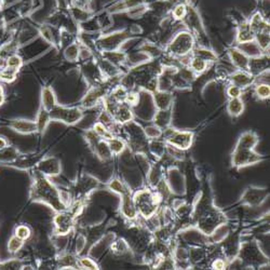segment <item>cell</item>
Masks as SVG:
<instances>
[{"label": "cell", "mask_w": 270, "mask_h": 270, "mask_svg": "<svg viewBox=\"0 0 270 270\" xmlns=\"http://www.w3.org/2000/svg\"><path fill=\"white\" fill-rule=\"evenodd\" d=\"M192 203L193 226L206 236L210 237L218 226L227 223L225 213L214 204L210 184H207L205 189L198 193L196 201Z\"/></svg>", "instance_id": "obj_1"}, {"label": "cell", "mask_w": 270, "mask_h": 270, "mask_svg": "<svg viewBox=\"0 0 270 270\" xmlns=\"http://www.w3.org/2000/svg\"><path fill=\"white\" fill-rule=\"evenodd\" d=\"M30 198L32 201L50 206L55 213L68 209L63 191L50 181V177L41 174L37 170L33 174Z\"/></svg>", "instance_id": "obj_2"}, {"label": "cell", "mask_w": 270, "mask_h": 270, "mask_svg": "<svg viewBox=\"0 0 270 270\" xmlns=\"http://www.w3.org/2000/svg\"><path fill=\"white\" fill-rule=\"evenodd\" d=\"M133 200L138 216H142L145 220L154 217L163 203L160 195L150 187L133 192Z\"/></svg>", "instance_id": "obj_3"}, {"label": "cell", "mask_w": 270, "mask_h": 270, "mask_svg": "<svg viewBox=\"0 0 270 270\" xmlns=\"http://www.w3.org/2000/svg\"><path fill=\"white\" fill-rule=\"evenodd\" d=\"M237 258L241 261L242 267L244 268H269V257L262 251L257 240L241 242Z\"/></svg>", "instance_id": "obj_4"}, {"label": "cell", "mask_w": 270, "mask_h": 270, "mask_svg": "<svg viewBox=\"0 0 270 270\" xmlns=\"http://www.w3.org/2000/svg\"><path fill=\"white\" fill-rule=\"evenodd\" d=\"M124 129L127 138L124 141L127 143V146L135 154L149 156L148 154V138L144 132V129L135 122L134 120L130 121L121 126Z\"/></svg>", "instance_id": "obj_5"}, {"label": "cell", "mask_w": 270, "mask_h": 270, "mask_svg": "<svg viewBox=\"0 0 270 270\" xmlns=\"http://www.w3.org/2000/svg\"><path fill=\"white\" fill-rule=\"evenodd\" d=\"M85 206V202H76L74 203L73 209L69 210V207L65 211L57 212L53 218L54 233L57 236L64 237L71 233L74 229L76 219H77L82 207Z\"/></svg>", "instance_id": "obj_6"}, {"label": "cell", "mask_w": 270, "mask_h": 270, "mask_svg": "<svg viewBox=\"0 0 270 270\" xmlns=\"http://www.w3.org/2000/svg\"><path fill=\"white\" fill-rule=\"evenodd\" d=\"M195 46V36H193L190 32H179L171 39L167 48H165V54L178 60L183 57H186V55L191 54Z\"/></svg>", "instance_id": "obj_7"}, {"label": "cell", "mask_w": 270, "mask_h": 270, "mask_svg": "<svg viewBox=\"0 0 270 270\" xmlns=\"http://www.w3.org/2000/svg\"><path fill=\"white\" fill-rule=\"evenodd\" d=\"M100 186L101 182L96 177L90 174H82L71 187L69 195H71L72 202H85L89 196Z\"/></svg>", "instance_id": "obj_8"}, {"label": "cell", "mask_w": 270, "mask_h": 270, "mask_svg": "<svg viewBox=\"0 0 270 270\" xmlns=\"http://www.w3.org/2000/svg\"><path fill=\"white\" fill-rule=\"evenodd\" d=\"M163 141L173 147L181 150H188L195 140V133L192 131H182L174 128H168L163 130Z\"/></svg>", "instance_id": "obj_9"}, {"label": "cell", "mask_w": 270, "mask_h": 270, "mask_svg": "<svg viewBox=\"0 0 270 270\" xmlns=\"http://www.w3.org/2000/svg\"><path fill=\"white\" fill-rule=\"evenodd\" d=\"M51 121H60L66 126H74L85 117V113L80 107H66L57 104L50 110Z\"/></svg>", "instance_id": "obj_10"}, {"label": "cell", "mask_w": 270, "mask_h": 270, "mask_svg": "<svg viewBox=\"0 0 270 270\" xmlns=\"http://www.w3.org/2000/svg\"><path fill=\"white\" fill-rule=\"evenodd\" d=\"M265 157L255 151V149L248 148H233L231 154V165L232 168L240 170L250 165L259 163L265 160Z\"/></svg>", "instance_id": "obj_11"}, {"label": "cell", "mask_w": 270, "mask_h": 270, "mask_svg": "<svg viewBox=\"0 0 270 270\" xmlns=\"http://www.w3.org/2000/svg\"><path fill=\"white\" fill-rule=\"evenodd\" d=\"M85 138L88 142L89 146L93 150L94 155L98 157L101 161L106 162L112 160L113 152L110 151L107 141L103 140V138L96 134L92 129L85 132Z\"/></svg>", "instance_id": "obj_12"}, {"label": "cell", "mask_w": 270, "mask_h": 270, "mask_svg": "<svg viewBox=\"0 0 270 270\" xmlns=\"http://www.w3.org/2000/svg\"><path fill=\"white\" fill-rule=\"evenodd\" d=\"M241 242L240 233L230 231L223 241L216 243L220 257L225 258L228 262L233 260L238 256Z\"/></svg>", "instance_id": "obj_13"}, {"label": "cell", "mask_w": 270, "mask_h": 270, "mask_svg": "<svg viewBox=\"0 0 270 270\" xmlns=\"http://www.w3.org/2000/svg\"><path fill=\"white\" fill-rule=\"evenodd\" d=\"M269 197V190L266 187L248 186L244 189L239 203L248 207H257L264 203Z\"/></svg>", "instance_id": "obj_14"}, {"label": "cell", "mask_w": 270, "mask_h": 270, "mask_svg": "<svg viewBox=\"0 0 270 270\" xmlns=\"http://www.w3.org/2000/svg\"><path fill=\"white\" fill-rule=\"evenodd\" d=\"M129 39H131V33L127 31H120L101 36L99 40L96 41V45H98L99 49L102 52L115 51L119 50L121 45Z\"/></svg>", "instance_id": "obj_15"}, {"label": "cell", "mask_w": 270, "mask_h": 270, "mask_svg": "<svg viewBox=\"0 0 270 270\" xmlns=\"http://www.w3.org/2000/svg\"><path fill=\"white\" fill-rule=\"evenodd\" d=\"M105 96H106V90L103 85L91 86L89 89V91L85 94V96L81 100V107L85 109H91L101 102H103Z\"/></svg>", "instance_id": "obj_16"}, {"label": "cell", "mask_w": 270, "mask_h": 270, "mask_svg": "<svg viewBox=\"0 0 270 270\" xmlns=\"http://www.w3.org/2000/svg\"><path fill=\"white\" fill-rule=\"evenodd\" d=\"M36 170L48 177H54L61 174L62 163L60 159L57 157L43 158L38 162Z\"/></svg>", "instance_id": "obj_17"}, {"label": "cell", "mask_w": 270, "mask_h": 270, "mask_svg": "<svg viewBox=\"0 0 270 270\" xmlns=\"http://www.w3.org/2000/svg\"><path fill=\"white\" fill-rule=\"evenodd\" d=\"M120 212L121 215L130 221H135L138 218V213L134 204L133 192L129 190L120 196Z\"/></svg>", "instance_id": "obj_18"}, {"label": "cell", "mask_w": 270, "mask_h": 270, "mask_svg": "<svg viewBox=\"0 0 270 270\" xmlns=\"http://www.w3.org/2000/svg\"><path fill=\"white\" fill-rule=\"evenodd\" d=\"M9 128L12 129L15 132L19 134H23V135H29V134H35L38 133V128H37V123L34 120L30 119H23V118H19V119H12L9 121Z\"/></svg>", "instance_id": "obj_19"}, {"label": "cell", "mask_w": 270, "mask_h": 270, "mask_svg": "<svg viewBox=\"0 0 270 270\" xmlns=\"http://www.w3.org/2000/svg\"><path fill=\"white\" fill-rule=\"evenodd\" d=\"M165 172H167V169L163 167L160 160H155L152 162L147 173V181L150 188H155V187L167 176V173Z\"/></svg>", "instance_id": "obj_20"}, {"label": "cell", "mask_w": 270, "mask_h": 270, "mask_svg": "<svg viewBox=\"0 0 270 270\" xmlns=\"http://www.w3.org/2000/svg\"><path fill=\"white\" fill-rule=\"evenodd\" d=\"M227 53L232 65L236 67L238 71L248 72V62H250V59H248L238 47L229 48Z\"/></svg>", "instance_id": "obj_21"}, {"label": "cell", "mask_w": 270, "mask_h": 270, "mask_svg": "<svg viewBox=\"0 0 270 270\" xmlns=\"http://www.w3.org/2000/svg\"><path fill=\"white\" fill-rule=\"evenodd\" d=\"M266 71H269V55L267 53L260 55L258 58L250 59L248 62V73L252 74L254 77Z\"/></svg>", "instance_id": "obj_22"}, {"label": "cell", "mask_w": 270, "mask_h": 270, "mask_svg": "<svg viewBox=\"0 0 270 270\" xmlns=\"http://www.w3.org/2000/svg\"><path fill=\"white\" fill-rule=\"evenodd\" d=\"M229 81L231 85L237 86L241 89H245L251 87L255 80V77L248 72H243V71H237L233 72L232 74L229 75Z\"/></svg>", "instance_id": "obj_23"}, {"label": "cell", "mask_w": 270, "mask_h": 270, "mask_svg": "<svg viewBox=\"0 0 270 270\" xmlns=\"http://www.w3.org/2000/svg\"><path fill=\"white\" fill-rule=\"evenodd\" d=\"M151 94H152V101H154V106L156 107V110L168 109V108L173 107L174 98H173L172 92L156 90V91L152 92Z\"/></svg>", "instance_id": "obj_24"}, {"label": "cell", "mask_w": 270, "mask_h": 270, "mask_svg": "<svg viewBox=\"0 0 270 270\" xmlns=\"http://www.w3.org/2000/svg\"><path fill=\"white\" fill-rule=\"evenodd\" d=\"M113 117L116 123H118L119 126H123V124L134 120L133 110L126 103H121L117 106L115 112L113 113Z\"/></svg>", "instance_id": "obj_25"}, {"label": "cell", "mask_w": 270, "mask_h": 270, "mask_svg": "<svg viewBox=\"0 0 270 270\" xmlns=\"http://www.w3.org/2000/svg\"><path fill=\"white\" fill-rule=\"evenodd\" d=\"M172 119H173V107L168 109L156 110L154 117H152V122L163 131L171 127Z\"/></svg>", "instance_id": "obj_26"}, {"label": "cell", "mask_w": 270, "mask_h": 270, "mask_svg": "<svg viewBox=\"0 0 270 270\" xmlns=\"http://www.w3.org/2000/svg\"><path fill=\"white\" fill-rule=\"evenodd\" d=\"M259 142V137L254 131H246V132L242 133L236 144V148H248V149H255Z\"/></svg>", "instance_id": "obj_27"}, {"label": "cell", "mask_w": 270, "mask_h": 270, "mask_svg": "<svg viewBox=\"0 0 270 270\" xmlns=\"http://www.w3.org/2000/svg\"><path fill=\"white\" fill-rule=\"evenodd\" d=\"M255 40V33L252 31V29L248 25L247 21L241 22L237 26V35H236V43L237 45L248 43V41Z\"/></svg>", "instance_id": "obj_28"}, {"label": "cell", "mask_w": 270, "mask_h": 270, "mask_svg": "<svg viewBox=\"0 0 270 270\" xmlns=\"http://www.w3.org/2000/svg\"><path fill=\"white\" fill-rule=\"evenodd\" d=\"M167 152V143L160 138L148 141V154L154 157L155 160L161 159Z\"/></svg>", "instance_id": "obj_29"}, {"label": "cell", "mask_w": 270, "mask_h": 270, "mask_svg": "<svg viewBox=\"0 0 270 270\" xmlns=\"http://www.w3.org/2000/svg\"><path fill=\"white\" fill-rule=\"evenodd\" d=\"M57 104V96H55V93L51 87H44L41 89L40 106H43L48 112H50Z\"/></svg>", "instance_id": "obj_30"}, {"label": "cell", "mask_w": 270, "mask_h": 270, "mask_svg": "<svg viewBox=\"0 0 270 270\" xmlns=\"http://www.w3.org/2000/svg\"><path fill=\"white\" fill-rule=\"evenodd\" d=\"M109 250L115 256H123L131 252V245L128 240L119 237L110 243Z\"/></svg>", "instance_id": "obj_31"}, {"label": "cell", "mask_w": 270, "mask_h": 270, "mask_svg": "<svg viewBox=\"0 0 270 270\" xmlns=\"http://www.w3.org/2000/svg\"><path fill=\"white\" fill-rule=\"evenodd\" d=\"M237 47L246 55L248 59L258 58V57H260V55L265 54V52L260 49L259 46L257 45V43H256L255 40L248 41V43L237 45Z\"/></svg>", "instance_id": "obj_32"}, {"label": "cell", "mask_w": 270, "mask_h": 270, "mask_svg": "<svg viewBox=\"0 0 270 270\" xmlns=\"http://www.w3.org/2000/svg\"><path fill=\"white\" fill-rule=\"evenodd\" d=\"M247 23L255 34L264 31H269V22H267L260 12L255 13V15L251 18V20L247 21Z\"/></svg>", "instance_id": "obj_33"}, {"label": "cell", "mask_w": 270, "mask_h": 270, "mask_svg": "<svg viewBox=\"0 0 270 270\" xmlns=\"http://www.w3.org/2000/svg\"><path fill=\"white\" fill-rule=\"evenodd\" d=\"M36 123H37V128H38V133L39 134H44L46 129L49 126L51 122L50 118V113L48 112L47 109H45L43 106H40L37 113L36 117Z\"/></svg>", "instance_id": "obj_34"}, {"label": "cell", "mask_w": 270, "mask_h": 270, "mask_svg": "<svg viewBox=\"0 0 270 270\" xmlns=\"http://www.w3.org/2000/svg\"><path fill=\"white\" fill-rule=\"evenodd\" d=\"M39 34L41 35V37L46 40L48 44L52 45L53 47L58 48L59 47V41H60V35L58 36L57 34L54 33L53 27L51 25H43L39 29Z\"/></svg>", "instance_id": "obj_35"}, {"label": "cell", "mask_w": 270, "mask_h": 270, "mask_svg": "<svg viewBox=\"0 0 270 270\" xmlns=\"http://www.w3.org/2000/svg\"><path fill=\"white\" fill-rule=\"evenodd\" d=\"M244 102L239 99H230L227 104V113L232 118H238L244 112Z\"/></svg>", "instance_id": "obj_36"}, {"label": "cell", "mask_w": 270, "mask_h": 270, "mask_svg": "<svg viewBox=\"0 0 270 270\" xmlns=\"http://www.w3.org/2000/svg\"><path fill=\"white\" fill-rule=\"evenodd\" d=\"M105 234V226L103 225H96L90 227L88 229V232L86 233V237L88 242L92 243L91 247L94 245V243H98L99 241H101Z\"/></svg>", "instance_id": "obj_37"}, {"label": "cell", "mask_w": 270, "mask_h": 270, "mask_svg": "<svg viewBox=\"0 0 270 270\" xmlns=\"http://www.w3.org/2000/svg\"><path fill=\"white\" fill-rule=\"evenodd\" d=\"M193 57H198L201 58L204 61L209 62V63H213V62H216L217 60V55L214 53L212 50L207 49V47H198V48H193V50L191 52Z\"/></svg>", "instance_id": "obj_38"}, {"label": "cell", "mask_w": 270, "mask_h": 270, "mask_svg": "<svg viewBox=\"0 0 270 270\" xmlns=\"http://www.w3.org/2000/svg\"><path fill=\"white\" fill-rule=\"evenodd\" d=\"M209 65H210L209 62L204 61L201 58L193 57V55H192L191 60L189 62L188 67L191 69V71L195 72L198 76H200V75H202L203 73H205L207 71V68H209Z\"/></svg>", "instance_id": "obj_39"}, {"label": "cell", "mask_w": 270, "mask_h": 270, "mask_svg": "<svg viewBox=\"0 0 270 270\" xmlns=\"http://www.w3.org/2000/svg\"><path fill=\"white\" fill-rule=\"evenodd\" d=\"M106 187L110 191H113L115 193H118L119 196L123 195L124 192L131 190L129 185L126 184L124 182H122L121 179H119V178L110 179V181L106 184Z\"/></svg>", "instance_id": "obj_40"}, {"label": "cell", "mask_w": 270, "mask_h": 270, "mask_svg": "<svg viewBox=\"0 0 270 270\" xmlns=\"http://www.w3.org/2000/svg\"><path fill=\"white\" fill-rule=\"evenodd\" d=\"M61 269H77L79 267L78 259L74 254H64L59 259Z\"/></svg>", "instance_id": "obj_41"}, {"label": "cell", "mask_w": 270, "mask_h": 270, "mask_svg": "<svg viewBox=\"0 0 270 270\" xmlns=\"http://www.w3.org/2000/svg\"><path fill=\"white\" fill-rule=\"evenodd\" d=\"M107 142L109 145L110 151H112L113 155H115V156H118V155L122 154V152L127 148L126 141L121 140L120 137H114L113 140L107 141Z\"/></svg>", "instance_id": "obj_42"}, {"label": "cell", "mask_w": 270, "mask_h": 270, "mask_svg": "<svg viewBox=\"0 0 270 270\" xmlns=\"http://www.w3.org/2000/svg\"><path fill=\"white\" fill-rule=\"evenodd\" d=\"M92 130L100 137H102L103 140H105V141H110V140H113L114 137H116L115 134L112 132V131H110L108 128H106L100 121H96L94 123V126H93V129Z\"/></svg>", "instance_id": "obj_43"}, {"label": "cell", "mask_w": 270, "mask_h": 270, "mask_svg": "<svg viewBox=\"0 0 270 270\" xmlns=\"http://www.w3.org/2000/svg\"><path fill=\"white\" fill-rule=\"evenodd\" d=\"M79 53H80V46L78 43H74L65 48L64 57L69 62L79 61Z\"/></svg>", "instance_id": "obj_44"}, {"label": "cell", "mask_w": 270, "mask_h": 270, "mask_svg": "<svg viewBox=\"0 0 270 270\" xmlns=\"http://www.w3.org/2000/svg\"><path fill=\"white\" fill-rule=\"evenodd\" d=\"M254 94L257 100L265 101L270 98V87L269 84H264V82H259L254 88Z\"/></svg>", "instance_id": "obj_45"}, {"label": "cell", "mask_w": 270, "mask_h": 270, "mask_svg": "<svg viewBox=\"0 0 270 270\" xmlns=\"http://www.w3.org/2000/svg\"><path fill=\"white\" fill-rule=\"evenodd\" d=\"M20 69L13 68L10 66H5L0 69V80L5 82H12L17 79V76Z\"/></svg>", "instance_id": "obj_46"}, {"label": "cell", "mask_w": 270, "mask_h": 270, "mask_svg": "<svg viewBox=\"0 0 270 270\" xmlns=\"http://www.w3.org/2000/svg\"><path fill=\"white\" fill-rule=\"evenodd\" d=\"M255 41L257 43L260 49L266 53L267 50L269 49V43H270L269 31H264V32H259L257 34H255Z\"/></svg>", "instance_id": "obj_47"}, {"label": "cell", "mask_w": 270, "mask_h": 270, "mask_svg": "<svg viewBox=\"0 0 270 270\" xmlns=\"http://www.w3.org/2000/svg\"><path fill=\"white\" fill-rule=\"evenodd\" d=\"M187 10H188V7H187L184 3L177 4L174 8L172 9V17L174 21H184V19L187 16Z\"/></svg>", "instance_id": "obj_48"}, {"label": "cell", "mask_w": 270, "mask_h": 270, "mask_svg": "<svg viewBox=\"0 0 270 270\" xmlns=\"http://www.w3.org/2000/svg\"><path fill=\"white\" fill-rule=\"evenodd\" d=\"M144 132L146 134L148 140H157V138H161L163 135V131L157 127L156 124L144 128Z\"/></svg>", "instance_id": "obj_49"}, {"label": "cell", "mask_w": 270, "mask_h": 270, "mask_svg": "<svg viewBox=\"0 0 270 270\" xmlns=\"http://www.w3.org/2000/svg\"><path fill=\"white\" fill-rule=\"evenodd\" d=\"M24 240L20 239L19 237H17L16 234H13V236L10 238L9 242H8V251L12 254H15L17 252H19L21 248L23 247L24 245Z\"/></svg>", "instance_id": "obj_50"}, {"label": "cell", "mask_w": 270, "mask_h": 270, "mask_svg": "<svg viewBox=\"0 0 270 270\" xmlns=\"http://www.w3.org/2000/svg\"><path fill=\"white\" fill-rule=\"evenodd\" d=\"M15 234L17 237H19L20 239H22L24 241H26L27 239H30L32 236V229L30 228V226H27L25 224L19 225L16 230H15Z\"/></svg>", "instance_id": "obj_51"}, {"label": "cell", "mask_w": 270, "mask_h": 270, "mask_svg": "<svg viewBox=\"0 0 270 270\" xmlns=\"http://www.w3.org/2000/svg\"><path fill=\"white\" fill-rule=\"evenodd\" d=\"M78 265L82 269H89V270H98L100 269L99 265L90 257H80L78 258Z\"/></svg>", "instance_id": "obj_52"}, {"label": "cell", "mask_w": 270, "mask_h": 270, "mask_svg": "<svg viewBox=\"0 0 270 270\" xmlns=\"http://www.w3.org/2000/svg\"><path fill=\"white\" fill-rule=\"evenodd\" d=\"M6 66H10V67H13V68L20 69L21 67L23 66V60L17 53L12 54V55H10L8 59H7Z\"/></svg>", "instance_id": "obj_53"}, {"label": "cell", "mask_w": 270, "mask_h": 270, "mask_svg": "<svg viewBox=\"0 0 270 270\" xmlns=\"http://www.w3.org/2000/svg\"><path fill=\"white\" fill-rule=\"evenodd\" d=\"M88 244V240L85 233H79L76 240V255H81Z\"/></svg>", "instance_id": "obj_54"}, {"label": "cell", "mask_w": 270, "mask_h": 270, "mask_svg": "<svg viewBox=\"0 0 270 270\" xmlns=\"http://www.w3.org/2000/svg\"><path fill=\"white\" fill-rule=\"evenodd\" d=\"M242 93H243V89H241L237 86H234V85H229L227 87L226 89V94L228 98L230 99H239L242 96Z\"/></svg>", "instance_id": "obj_55"}, {"label": "cell", "mask_w": 270, "mask_h": 270, "mask_svg": "<svg viewBox=\"0 0 270 270\" xmlns=\"http://www.w3.org/2000/svg\"><path fill=\"white\" fill-rule=\"evenodd\" d=\"M23 261L16 258L10 259L9 261L0 262V269H23Z\"/></svg>", "instance_id": "obj_56"}, {"label": "cell", "mask_w": 270, "mask_h": 270, "mask_svg": "<svg viewBox=\"0 0 270 270\" xmlns=\"http://www.w3.org/2000/svg\"><path fill=\"white\" fill-rule=\"evenodd\" d=\"M124 103H126L127 105H129L131 108L135 107L137 104L140 103V94H138V92L129 91L126 100H124Z\"/></svg>", "instance_id": "obj_57"}, {"label": "cell", "mask_w": 270, "mask_h": 270, "mask_svg": "<svg viewBox=\"0 0 270 270\" xmlns=\"http://www.w3.org/2000/svg\"><path fill=\"white\" fill-rule=\"evenodd\" d=\"M211 268L212 269H215V270H224V269H227V266H228V261L220 257V256H218V257H215L213 258L212 261H211Z\"/></svg>", "instance_id": "obj_58"}, {"label": "cell", "mask_w": 270, "mask_h": 270, "mask_svg": "<svg viewBox=\"0 0 270 270\" xmlns=\"http://www.w3.org/2000/svg\"><path fill=\"white\" fill-rule=\"evenodd\" d=\"M7 147H9L8 141H7L5 137H2V136H0V150H2V149H5V148H7Z\"/></svg>", "instance_id": "obj_59"}]
</instances>
